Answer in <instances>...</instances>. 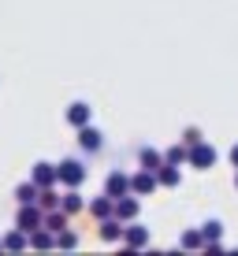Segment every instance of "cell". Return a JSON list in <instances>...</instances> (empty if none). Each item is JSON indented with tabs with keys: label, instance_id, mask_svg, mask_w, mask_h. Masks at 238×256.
<instances>
[{
	"label": "cell",
	"instance_id": "cell-5",
	"mask_svg": "<svg viewBox=\"0 0 238 256\" xmlns=\"http://www.w3.org/2000/svg\"><path fill=\"white\" fill-rule=\"evenodd\" d=\"M41 216H45V212H41L38 204H19V216H15V226H19L23 234H30V230H38V226H41Z\"/></svg>",
	"mask_w": 238,
	"mask_h": 256
},
{
	"label": "cell",
	"instance_id": "cell-8",
	"mask_svg": "<svg viewBox=\"0 0 238 256\" xmlns=\"http://www.w3.org/2000/svg\"><path fill=\"white\" fill-rule=\"evenodd\" d=\"M30 182L34 186H56V164H45V160H38L34 164V171H30Z\"/></svg>",
	"mask_w": 238,
	"mask_h": 256
},
{
	"label": "cell",
	"instance_id": "cell-21",
	"mask_svg": "<svg viewBox=\"0 0 238 256\" xmlns=\"http://www.w3.org/2000/svg\"><path fill=\"white\" fill-rule=\"evenodd\" d=\"M15 200H19V204H38V186H34V182L15 186Z\"/></svg>",
	"mask_w": 238,
	"mask_h": 256
},
{
	"label": "cell",
	"instance_id": "cell-6",
	"mask_svg": "<svg viewBox=\"0 0 238 256\" xmlns=\"http://www.w3.org/2000/svg\"><path fill=\"white\" fill-rule=\"evenodd\" d=\"M156 190V171H138V174H130V193L134 197H149V193Z\"/></svg>",
	"mask_w": 238,
	"mask_h": 256
},
{
	"label": "cell",
	"instance_id": "cell-2",
	"mask_svg": "<svg viewBox=\"0 0 238 256\" xmlns=\"http://www.w3.org/2000/svg\"><path fill=\"white\" fill-rule=\"evenodd\" d=\"M82 182H86L82 160H64V164H56V186H82Z\"/></svg>",
	"mask_w": 238,
	"mask_h": 256
},
{
	"label": "cell",
	"instance_id": "cell-15",
	"mask_svg": "<svg viewBox=\"0 0 238 256\" xmlns=\"http://www.w3.org/2000/svg\"><path fill=\"white\" fill-rule=\"evenodd\" d=\"M112 204H116V200H112L108 193H101V197H93L86 208H90V216H93V219H108V216H112Z\"/></svg>",
	"mask_w": 238,
	"mask_h": 256
},
{
	"label": "cell",
	"instance_id": "cell-22",
	"mask_svg": "<svg viewBox=\"0 0 238 256\" xmlns=\"http://www.w3.org/2000/svg\"><path fill=\"white\" fill-rule=\"evenodd\" d=\"M164 164H175V167L186 164V145H182V141H179V145H171V148L164 152Z\"/></svg>",
	"mask_w": 238,
	"mask_h": 256
},
{
	"label": "cell",
	"instance_id": "cell-16",
	"mask_svg": "<svg viewBox=\"0 0 238 256\" xmlns=\"http://www.w3.org/2000/svg\"><path fill=\"white\" fill-rule=\"evenodd\" d=\"M56 245V234L45 230V226H38V230H30V249H52Z\"/></svg>",
	"mask_w": 238,
	"mask_h": 256
},
{
	"label": "cell",
	"instance_id": "cell-7",
	"mask_svg": "<svg viewBox=\"0 0 238 256\" xmlns=\"http://www.w3.org/2000/svg\"><path fill=\"white\" fill-rule=\"evenodd\" d=\"M104 193H108L112 200L123 197V193H130V174L127 171H112L108 178H104Z\"/></svg>",
	"mask_w": 238,
	"mask_h": 256
},
{
	"label": "cell",
	"instance_id": "cell-26",
	"mask_svg": "<svg viewBox=\"0 0 238 256\" xmlns=\"http://www.w3.org/2000/svg\"><path fill=\"white\" fill-rule=\"evenodd\" d=\"M231 164H234V167H238V145H234V148H231Z\"/></svg>",
	"mask_w": 238,
	"mask_h": 256
},
{
	"label": "cell",
	"instance_id": "cell-13",
	"mask_svg": "<svg viewBox=\"0 0 238 256\" xmlns=\"http://www.w3.org/2000/svg\"><path fill=\"white\" fill-rule=\"evenodd\" d=\"M0 245H4L8 252H23V249H30V234H23L19 226H15V230H8L0 238Z\"/></svg>",
	"mask_w": 238,
	"mask_h": 256
},
{
	"label": "cell",
	"instance_id": "cell-28",
	"mask_svg": "<svg viewBox=\"0 0 238 256\" xmlns=\"http://www.w3.org/2000/svg\"><path fill=\"white\" fill-rule=\"evenodd\" d=\"M0 249H4V245H0Z\"/></svg>",
	"mask_w": 238,
	"mask_h": 256
},
{
	"label": "cell",
	"instance_id": "cell-17",
	"mask_svg": "<svg viewBox=\"0 0 238 256\" xmlns=\"http://www.w3.org/2000/svg\"><path fill=\"white\" fill-rule=\"evenodd\" d=\"M101 238H104V242H119V238H123V223H119L116 216L101 219Z\"/></svg>",
	"mask_w": 238,
	"mask_h": 256
},
{
	"label": "cell",
	"instance_id": "cell-12",
	"mask_svg": "<svg viewBox=\"0 0 238 256\" xmlns=\"http://www.w3.org/2000/svg\"><path fill=\"white\" fill-rule=\"evenodd\" d=\"M60 208H64L67 216H75V212L86 208V200H82V193H78V186H64V193H60Z\"/></svg>",
	"mask_w": 238,
	"mask_h": 256
},
{
	"label": "cell",
	"instance_id": "cell-14",
	"mask_svg": "<svg viewBox=\"0 0 238 256\" xmlns=\"http://www.w3.org/2000/svg\"><path fill=\"white\" fill-rule=\"evenodd\" d=\"M90 116H93V108L86 100H75L71 108H67V122H71V126L78 130V126H86V122H90Z\"/></svg>",
	"mask_w": 238,
	"mask_h": 256
},
{
	"label": "cell",
	"instance_id": "cell-18",
	"mask_svg": "<svg viewBox=\"0 0 238 256\" xmlns=\"http://www.w3.org/2000/svg\"><path fill=\"white\" fill-rule=\"evenodd\" d=\"M38 208H41V212L60 208V193H56V186H41V190H38Z\"/></svg>",
	"mask_w": 238,
	"mask_h": 256
},
{
	"label": "cell",
	"instance_id": "cell-24",
	"mask_svg": "<svg viewBox=\"0 0 238 256\" xmlns=\"http://www.w3.org/2000/svg\"><path fill=\"white\" fill-rule=\"evenodd\" d=\"M179 245H182V249H201V245H205V242H201V230H186L179 238Z\"/></svg>",
	"mask_w": 238,
	"mask_h": 256
},
{
	"label": "cell",
	"instance_id": "cell-19",
	"mask_svg": "<svg viewBox=\"0 0 238 256\" xmlns=\"http://www.w3.org/2000/svg\"><path fill=\"white\" fill-rule=\"evenodd\" d=\"M138 160H142V167H145V171H156V167H160L164 164V152H156V148H142V152H138Z\"/></svg>",
	"mask_w": 238,
	"mask_h": 256
},
{
	"label": "cell",
	"instance_id": "cell-23",
	"mask_svg": "<svg viewBox=\"0 0 238 256\" xmlns=\"http://www.w3.org/2000/svg\"><path fill=\"white\" fill-rule=\"evenodd\" d=\"M56 249H78V234H75V230H67V226H64V230L56 234Z\"/></svg>",
	"mask_w": 238,
	"mask_h": 256
},
{
	"label": "cell",
	"instance_id": "cell-11",
	"mask_svg": "<svg viewBox=\"0 0 238 256\" xmlns=\"http://www.w3.org/2000/svg\"><path fill=\"white\" fill-rule=\"evenodd\" d=\"M179 182H182V171H179L175 164H160V167H156V186L179 190Z\"/></svg>",
	"mask_w": 238,
	"mask_h": 256
},
{
	"label": "cell",
	"instance_id": "cell-25",
	"mask_svg": "<svg viewBox=\"0 0 238 256\" xmlns=\"http://www.w3.org/2000/svg\"><path fill=\"white\" fill-rule=\"evenodd\" d=\"M201 138H205V134H201L197 126H186V130H182V145H186V148H190V145H197Z\"/></svg>",
	"mask_w": 238,
	"mask_h": 256
},
{
	"label": "cell",
	"instance_id": "cell-3",
	"mask_svg": "<svg viewBox=\"0 0 238 256\" xmlns=\"http://www.w3.org/2000/svg\"><path fill=\"white\" fill-rule=\"evenodd\" d=\"M127 249H145L149 245V226H142L138 219H130V223H123V238H119Z\"/></svg>",
	"mask_w": 238,
	"mask_h": 256
},
{
	"label": "cell",
	"instance_id": "cell-4",
	"mask_svg": "<svg viewBox=\"0 0 238 256\" xmlns=\"http://www.w3.org/2000/svg\"><path fill=\"white\" fill-rule=\"evenodd\" d=\"M138 212H142V204H138L134 193H123V197H116V204H112V216H116L119 223H130V219H138Z\"/></svg>",
	"mask_w": 238,
	"mask_h": 256
},
{
	"label": "cell",
	"instance_id": "cell-20",
	"mask_svg": "<svg viewBox=\"0 0 238 256\" xmlns=\"http://www.w3.org/2000/svg\"><path fill=\"white\" fill-rule=\"evenodd\" d=\"M219 234H223V223H219V219L201 223V242H219ZM201 249H205V245H201Z\"/></svg>",
	"mask_w": 238,
	"mask_h": 256
},
{
	"label": "cell",
	"instance_id": "cell-9",
	"mask_svg": "<svg viewBox=\"0 0 238 256\" xmlns=\"http://www.w3.org/2000/svg\"><path fill=\"white\" fill-rule=\"evenodd\" d=\"M78 145L86 148V152H101V145H104V134L97 126H90V122H86V126H78Z\"/></svg>",
	"mask_w": 238,
	"mask_h": 256
},
{
	"label": "cell",
	"instance_id": "cell-1",
	"mask_svg": "<svg viewBox=\"0 0 238 256\" xmlns=\"http://www.w3.org/2000/svg\"><path fill=\"white\" fill-rule=\"evenodd\" d=\"M216 160H219V152H216L212 145H208L205 138H201L197 145H190V148H186V164H190V167H197V171H208V167H216Z\"/></svg>",
	"mask_w": 238,
	"mask_h": 256
},
{
	"label": "cell",
	"instance_id": "cell-27",
	"mask_svg": "<svg viewBox=\"0 0 238 256\" xmlns=\"http://www.w3.org/2000/svg\"><path fill=\"white\" fill-rule=\"evenodd\" d=\"M234 186H238V174H234Z\"/></svg>",
	"mask_w": 238,
	"mask_h": 256
},
{
	"label": "cell",
	"instance_id": "cell-10",
	"mask_svg": "<svg viewBox=\"0 0 238 256\" xmlns=\"http://www.w3.org/2000/svg\"><path fill=\"white\" fill-rule=\"evenodd\" d=\"M41 226H45V230H52V234H60L64 226H71V216H67L64 208H49L45 216H41Z\"/></svg>",
	"mask_w": 238,
	"mask_h": 256
}]
</instances>
